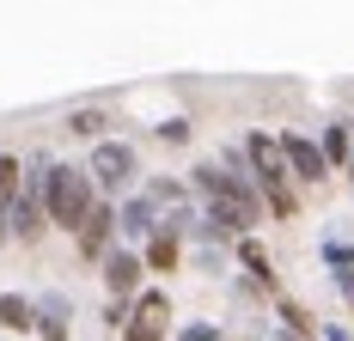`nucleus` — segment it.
Instances as JSON below:
<instances>
[{"mask_svg": "<svg viewBox=\"0 0 354 341\" xmlns=\"http://www.w3.org/2000/svg\"><path fill=\"white\" fill-rule=\"evenodd\" d=\"M232 256L245 262V274H250V280H257V286H263V293H275V256H269V244L257 238V232H250V238H239V244H232Z\"/></svg>", "mask_w": 354, "mask_h": 341, "instance_id": "9b49d317", "label": "nucleus"}, {"mask_svg": "<svg viewBox=\"0 0 354 341\" xmlns=\"http://www.w3.org/2000/svg\"><path fill=\"white\" fill-rule=\"evenodd\" d=\"M135 323H147V329H171V335H177V323H171V293H165V286H147L141 299H135Z\"/></svg>", "mask_w": 354, "mask_h": 341, "instance_id": "2eb2a0df", "label": "nucleus"}, {"mask_svg": "<svg viewBox=\"0 0 354 341\" xmlns=\"http://www.w3.org/2000/svg\"><path fill=\"white\" fill-rule=\"evenodd\" d=\"M177 341H226V329L214 317H189V323H177Z\"/></svg>", "mask_w": 354, "mask_h": 341, "instance_id": "412c9836", "label": "nucleus"}, {"mask_svg": "<svg viewBox=\"0 0 354 341\" xmlns=\"http://www.w3.org/2000/svg\"><path fill=\"white\" fill-rule=\"evenodd\" d=\"M330 286H336V299L354 311V269H342V274H330Z\"/></svg>", "mask_w": 354, "mask_h": 341, "instance_id": "5701e85b", "label": "nucleus"}, {"mask_svg": "<svg viewBox=\"0 0 354 341\" xmlns=\"http://www.w3.org/2000/svg\"><path fill=\"white\" fill-rule=\"evenodd\" d=\"M165 335H171V329H147V323H129V335H122V341H165Z\"/></svg>", "mask_w": 354, "mask_h": 341, "instance_id": "b1692460", "label": "nucleus"}, {"mask_svg": "<svg viewBox=\"0 0 354 341\" xmlns=\"http://www.w3.org/2000/svg\"><path fill=\"white\" fill-rule=\"evenodd\" d=\"M0 329L6 335H37V299L31 293H0Z\"/></svg>", "mask_w": 354, "mask_h": 341, "instance_id": "ddd939ff", "label": "nucleus"}, {"mask_svg": "<svg viewBox=\"0 0 354 341\" xmlns=\"http://www.w3.org/2000/svg\"><path fill=\"white\" fill-rule=\"evenodd\" d=\"M318 146H324V159L336 170H348V159H354V116H330L318 128Z\"/></svg>", "mask_w": 354, "mask_h": 341, "instance_id": "f8f14e48", "label": "nucleus"}, {"mask_svg": "<svg viewBox=\"0 0 354 341\" xmlns=\"http://www.w3.org/2000/svg\"><path fill=\"white\" fill-rule=\"evenodd\" d=\"M104 202L98 195V183H92V170L86 165H73V159H62L55 165V177H49V189H43V207H49V226L55 232H80L86 220H92V207Z\"/></svg>", "mask_w": 354, "mask_h": 341, "instance_id": "f03ea898", "label": "nucleus"}, {"mask_svg": "<svg viewBox=\"0 0 354 341\" xmlns=\"http://www.w3.org/2000/svg\"><path fill=\"white\" fill-rule=\"evenodd\" d=\"M342 177H348V183H354V159H348V170H342Z\"/></svg>", "mask_w": 354, "mask_h": 341, "instance_id": "bb28decb", "label": "nucleus"}, {"mask_svg": "<svg viewBox=\"0 0 354 341\" xmlns=\"http://www.w3.org/2000/svg\"><path fill=\"white\" fill-rule=\"evenodd\" d=\"M68 329H73V293L43 286V293H37V335L43 341H68Z\"/></svg>", "mask_w": 354, "mask_h": 341, "instance_id": "6e6552de", "label": "nucleus"}, {"mask_svg": "<svg viewBox=\"0 0 354 341\" xmlns=\"http://www.w3.org/2000/svg\"><path fill=\"white\" fill-rule=\"evenodd\" d=\"M0 341H6V335H0Z\"/></svg>", "mask_w": 354, "mask_h": 341, "instance_id": "cd10ccee", "label": "nucleus"}, {"mask_svg": "<svg viewBox=\"0 0 354 341\" xmlns=\"http://www.w3.org/2000/svg\"><path fill=\"white\" fill-rule=\"evenodd\" d=\"M147 256V274H177L183 269V238H171V232H159V238L141 250Z\"/></svg>", "mask_w": 354, "mask_h": 341, "instance_id": "f3484780", "label": "nucleus"}, {"mask_svg": "<svg viewBox=\"0 0 354 341\" xmlns=\"http://www.w3.org/2000/svg\"><path fill=\"white\" fill-rule=\"evenodd\" d=\"M116 232H122V244L147 250V244L159 238V207H153V202L141 195V189H135L129 202H116Z\"/></svg>", "mask_w": 354, "mask_h": 341, "instance_id": "0eeeda50", "label": "nucleus"}, {"mask_svg": "<svg viewBox=\"0 0 354 341\" xmlns=\"http://www.w3.org/2000/svg\"><path fill=\"white\" fill-rule=\"evenodd\" d=\"M324 341H354V329L348 323H324Z\"/></svg>", "mask_w": 354, "mask_h": 341, "instance_id": "393cba45", "label": "nucleus"}, {"mask_svg": "<svg viewBox=\"0 0 354 341\" xmlns=\"http://www.w3.org/2000/svg\"><path fill=\"white\" fill-rule=\"evenodd\" d=\"M245 153H250V177H257V189H263V202H269V220H299V183H293V170H287L281 135L250 128Z\"/></svg>", "mask_w": 354, "mask_h": 341, "instance_id": "f257e3e1", "label": "nucleus"}, {"mask_svg": "<svg viewBox=\"0 0 354 341\" xmlns=\"http://www.w3.org/2000/svg\"><path fill=\"white\" fill-rule=\"evenodd\" d=\"M141 195H147L153 207H159V213H165V207H183V202H196L189 177H165V170H159V177H147V183H141Z\"/></svg>", "mask_w": 354, "mask_h": 341, "instance_id": "4468645a", "label": "nucleus"}, {"mask_svg": "<svg viewBox=\"0 0 354 341\" xmlns=\"http://www.w3.org/2000/svg\"><path fill=\"white\" fill-rule=\"evenodd\" d=\"M25 195V153H0V213H12Z\"/></svg>", "mask_w": 354, "mask_h": 341, "instance_id": "dca6fc26", "label": "nucleus"}, {"mask_svg": "<svg viewBox=\"0 0 354 341\" xmlns=\"http://www.w3.org/2000/svg\"><path fill=\"white\" fill-rule=\"evenodd\" d=\"M110 128H116V116H110L104 104H68V135H73V140L104 146V140H116Z\"/></svg>", "mask_w": 354, "mask_h": 341, "instance_id": "1a4fd4ad", "label": "nucleus"}, {"mask_svg": "<svg viewBox=\"0 0 354 341\" xmlns=\"http://www.w3.org/2000/svg\"><path fill=\"white\" fill-rule=\"evenodd\" d=\"M116 244H122V232H116V202H98V207H92V220L73 232V250H80V262H92V269H98Z\"/></svg>", "mask_w": 354, "mask_h": 341, "instance_id": "423d86ee", "label": "nucleus"}, {"mask_svg": "<svg viewBox=\"0 0 354 341\" xmlns=\"http://www.w3.org/2000/svg\"><path fill=\"white\" fill-rule=\"evenodd\" d=\"M153 140H159V146H189V140H196V122H189V116H165V122L153 128Z\"/></svg>", "mask_w": 354, "mask_h": 341, "instance_id": "aec40b11", "label": "nucleus"}, {"mask_svg": "<svg viewBox=\"0 0 354 341\" xmlns=\"http://www.w3.org/2000/svg\"><path fill=\"white\" fill-rule=\"evenodd\" d=\"M6 244H12V226H6V213H0V250H6Z\"/></svg>", "mask_w": 354, "mask_h": 341, "instance_id": "a878e982", "label": "nucleus"}, {"mask_svg": "<svg viewBox=\"0 0 354 341\" xmlns=\"http://www.w3.org/2000/svg\"><path fill=\"white\" fill-rule=\"evenodd\" d=\"M275 317H281V329H293V335H324V323L299 305V299H287V293L275 299Z\"/></svg>", "mask_w": 354, "mask_h": 341, "instance_id": "a211bd4d", "label": "nucleus"}, {"mask_svg": "<svg viewBox=\"0 0 354 341\" xmlns=\"http://www.w3.org/2000/svg\"><path fill=\"white\" fill-rule=\"evenodd\" d=\"M86 170H92V183H98L104 202H129V195L147 183L141 177V146L122 140V135L104 140V146H92V153H86Z\"/></svg>", "mask_w": 354, "mask_h": 341, "instance_id": "7ed1b4c3", "label": "nucleus"}, {"mask_svg": "<svg viewBox=\"0 0 354 341\" xmlns=\"http://www.w3.org/2000/svg\"><path fill=\"white\" fill-rule=\"evenodd\" d=\"M6 226H12V244H37L43 232H55V226H49V207H43V195H19V207L6 213Z\"/></svg>", "mask_w": 354, "mask_h": 341, "instance_id": "9d476101", "label": "nucleus"}, {"mask_svg": "<svg viewBox=\"0 0 354 341\" xmlns=\"http://www.w3.org/2000/svg\"><path fill=\"white\" fill-rule=\"evenodd\" d=\"M318 262L330 274H342V269H354V244L348 238H336V232H330V238H318Z\"/></svg>", "mask_w": 354, "mask_h": 341, "instance_id": "6ab92c4d", "label": "nucleus"}, {"mask_svg": "<svg viewBox=\"0 0 354 341\" xmlns=\"http://www.w3.org/2000/svg\"><path fill=\"white\" fill-rule=\"evenodd\" d=\"M196 269L202 274H226L232 269V250H226V244H202V250H196Z\"/></svg>", "mask_w": 354, "mask_h": 341, "instance_id": "4be33fe9", "label": "nucleus"}, {"mask_svg": "<svg viewBox=\"0 0 354 341\" xmlns=\"http://www.w3.org/2000/svg\"><path fill=\"white\" fill-rule=\"evenodd\" d=\"M98 280H104L110 299H122V305H135L147 293V256L135 250V244H116L104 262H98Z\"/></svg>", "mask_w": 354, "mask_h": 341, "instance_id": "20e7f679", "label": "nucleus"}, {"mask_svg": "<svg viewBox=\"0 0 354 341\" xmlns=\"http://www.w3.org/2000/svg\"><path fill=\"white\" fill-rule=\"evenodd\" d=\"M281 153H287V170H293V183H299V189H318V183L336 177V165L324 159V146H318L312 135H299V128H287V135H281Z\"/></svg>", "mask_w": 354, "mask_h": 341, "instance_id": "39448f33", "label": "nucleus"}]
</instances>
